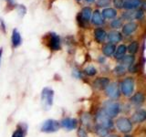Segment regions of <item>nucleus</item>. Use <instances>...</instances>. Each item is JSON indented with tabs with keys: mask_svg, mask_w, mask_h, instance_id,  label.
<instances>
[{
	"mask_svg": "<svg viewBox=\"0 0 146 137\" xmlns=\"http://www.w3.org/2000/svg\"><path fill=\"white\" fill-rule=\"evenodd\" d=\"M95 121L97 122V125L102 126L106 129H111L113 126L112 118L110 117L108 114L103 111V109H100L97 112L95 115Z\"/></svg>",
	"mask_w": 146,
	"mask_h": 137,
	"instance_id": "f257e3e1",
	"label": "nucleus"
},
{
	"mask_svg": "<svg viewBox=\"0 0 146 137\" xmlns=\"http://www.w3.org/2000/svg\"><path fill=\"white\" fill-rule=\"evenodd\" d=\"M54 99V91L50 88H44L40 94L41 105L45 110H49L53 104Z\"/></svg>",
	"mask_w": 146,
	"mask_h": 137,
	"instance_id": "f03ea898",
	"label": "nucleus"
},
{
	"mask_svg": "<svg viewBox=\"0 0 146 137\" xmlns=\"http://www.w3.org/2000/svg\"><path fill=\"white\" fill-rule=\"evenodd\" d=\"M103 111L111 118L116 117L121 112V105L114 100H107L103 104Z\"/></svg>",
	"mask_w": 146,
	"mask_h": 137,
	"instance_id": "7ed1b4c3",
	"label": "nucleus"
},
{
	"mask_svg": "<svg viewBox=\"0 0 146 137\" xmlns=\"http://www.w3.org/2000/svg\"><path fill=\"white\" fill-rule=\"evenodd\" d=\"M60 122L53 120V119H48L46 120L42 125H41L40 130L43 132H47V134H51V132H56L60 129Z\"/></svg>",
	"mask_w": 146,
	"mask_h": 137,
	"instance_id": "20e7f679",
	"label": "nucleus"
},
{
	"mask_svg": "<svg viewBox=\"0 0 146 137\" xmlns=\"http://www.w3.org/2000/svg\"><path fill=\"white\" fill-rule=\"evenodd\" d=\"M116 127L117 129L122 134H129L132 130V122L130 119L126 117H120L116 121Z\"/></svg>",
	"mask_w": 146,
	"mask_h": 137,
	"instance_id": "39448f33",
	"label": "nucleus"
},
{
	"mask_svg": "<svg viewBox=\"0 0 146 137\" xmlns=\"http://www.w3.org/2000/svg\"><path fill=\"white\" fill-rule=\"evenodd\" d=\"M133 90H134V80L132 78L128 77L122 80V82L121 83V91L123 95L129 97L133 92Z\"/></svg>",
	"mask_w": 146,
	"mask_h": 137,
	"instance_id": "423d86ee",
	"label": "nucleus"
},
{
	"mask_svg": "<svg viewBox=\"0 0 146 137\" xmlns=\"http://www.w3.org/2000/svg\"><path fill=\"white\" fill-rule=\"evenodd\" d=\"M47 42L48 47L51 50H53V51L59 50L61 48L60 38L56 33H48L47 35Z\"/></svg>",
	"mask_w": 146,
	"mask_h": 137,
	"instance_id": "0eeeda50",
	"label": "nucleus"
},
{
	"mask_svg": "<svg viewBox=\"0 0 146 137\" xmlns=\"http://www.w3.org/2000/svg\"><path fill=\"white\" fill-rule=\"evenodd\" d=\"M105 92H106V95L109 98H111L112 100H116L120 97L121 90L117 82H111V83H110L107 86V88L105 89Z\"/></svg>",
	"mask_w": 146,
	"mask_h": 137,
	"instance_id": "6e6552de",
	"label": "nucleus"
},
{
	"mask_svg": "<svg viewBox=\"0 0 146 137\" xmlns=\"http://www.w3.org/2000/svg\"><path fill=\"white\" fill-rule=\"evenodd\" d=\"M60 126L68 131L75 130L78 127V121L74 118H70V117L64 118L60 122Z\"/></svg>",
	"mask_w": 146,
	"mask_h": 137,
	"instance_id": "1a4fd4ad",
	"label": "nucleus"
},
{
	"mask_svg": "<svg viewBox=\"0 0 146 137\" xmlns=\"http://www.w3.org/2000/svg\"><path fill=\"white\" fill-rule=\"evenodd\" d=\"M110 83H111V82H110V80L108 78L102 77V78H98V79H96L94 80L93 86L98 90H105Z\"/></svg>",
	"mask_w": 146,
	"mask_h": 137,
	"instance_id": "9d476101",
	"label": "nucleus"
},
{
	"mask_svg": "<svg viewBox=\"0 0 146 137\" xmlns=\"http://www.w3.org/2000/svg\"><path fill=\"white\" fill-rule=\"evenodd\" d=\"M146 120V111L145 110H138L131 117V122L135 123H141Z\"/></svg>",
	"mask_w": 146,
	"mask_h": 137,
	"instance_id": "9b49d317",
	"label": "nucleus"
},
{
	"mask_svg": "<svg viewBox=\"0 0 146 137\" xmlns=\"http://www.w3.org/2000/svg\"><path fill=\"white\" fill-rule=\"evenodd\" d=\"M143 5V1L141 0H125L123 2V7L125 9H135L137 7H140Z\"/></svg>",
	"mask_w": 146,
	"mask_h": 137,
	"instance_id": "f8f14e48",
	"label": "nucleus"
},
{
	"mask_svg": "<svg viewBox=\"0 0 146 137\" xmlns=\"http://www.w3.org/2000/svg\"><path fill=\"white\" fill-rule=\"evenodd\" d=\"M11 42L14 48H17L21 45V42H22L21 35L19 33V31H17V29H13L12 36H11Z\"/></svg>",
	"mask_w": 146,
	"mask_h": 137,
	"instance_id": "ddd939ff",
	"label": "nucleus"
},
{
	"mask_svg": "<svg viewBox=\"0 0 146 137\" xmlns=\"http://www.w3.org/2000/svg\"><path fill=\"white\" fill-rule=\"evenodd\" d=\"M137 27H138V26H137V24L134 22L127 23V24H125L122 27V33L125 36H129L131 33H133V32L137 29Z\"/></svg>",
	"mask_w": 146,
	"mask_h": 137,
	"instance_id": "4468645a",
	"label": "nucleus"
},
{
	"mask_svg": "<svg viewBox=\"0 0 146 137\" xmlns=\"http://www.w3.org/2000/svg\"><path fill=\"white\" fill-rule=\"evenodd\" d=\"M94 38L97 40L98 43H102L103 41L107 38V33L106 31L102 29H96L94 30Z\"/></svg>",
	"mask_w": 146,
	"mask_h": 137,
	"instance_id": "2eb2a0df",
	"label": "nucleus"
},
{
	"mask_svg": "<svg viewBox=\"0 0 146 137\" xmlns=\"http://www.w3.org/2000/svg\"><path fill=\"white\" fill-rule=\"evenodd\" d=\"M107 38H108L110 42L114 44L116 42H120V41L121 40V39H122V37H121V34L120 33V32L111 31L109 34H107Z\"/></svg>",
	"mask_w": 146,
	"mask_h": 137,
	"instance_id": "dca6fc26",
	"label": "nucleus"
},
{
	"mask_svg": "<svg viewBox=\"0 0 146 137\" xmlns=\"http://www.w3.org/2000/svg\"><path fill=\"white\" fill-rule=\"evenodd\" d=\"M145 100V96L143 95V93L141 92H138L135 93L132 97L131 98V103H133L136 106H139V105H141Z\"/></svg>",
	"mask_w": 146,
	"mask_h": 137,
	"instance_id": "f3484780",
	"label": "nucleus"
},
{
	"mask_svg": "<svg viewBox=\"0 0 146 137\" xmlns=\"http://www.w3.org/2000/svg\"><path fill=\"white\" fill-rule=\"evenodd\" d=\"M91 23L96 26H100L104 23V20L102 17V14L99 10H95L92 14V17H91Z\"/></svg>",
	"mask_w": 146,
	"mask_h": 137,
	"instance_id": "a211bd4d",
	"label": "nucleus"
},
{
	"mask_svg": "<svg viewBox=\"0 0 146 137\" xmlns=\"http://www.w3.org/2000/svg\"><path fill=\"white\" fill-rule=\"evenodd\" d=\"M115 50H116V47H115V45L112 43H108L106 45H104V47L102 48V52L105 56H107V57L112 56V55L115 53Z\"/></svg>",
	"mask_w": 146,
	"mask_h": 137,
	"instance_id": "6ab92c4d",
	"label": "nucleus"
},
{
	"mask_svg": "<svg viewBox=\"0 0 146 137\" xmlns=\"http://www.w3.org/2000/svg\"><path fill=\"white\" fill-rule=\"evenodd\" d=\"M117 15V11L114 8H105L102 10V16L105 18H108V19H111V18H114Z\"/></svg>",
	"mask_w": 146,
	"mask_h": 137,
	"instance_id": "aec40b11",
	"label": "nucleus"
},
{
	"mask_svg": "<svg viewBox=\"0 0 146 137\" xmlns=\"http://www.w3.org/2000/svg\"><path fill=\"white\" fill-rule=\"evenodd\" d=\"M127 51V47L125 45H120L119 47L116 49L115 50V58L117 59H121L122 57H124L125 56V53Z\"/></svg>",
	"mask_w": 146,
	"mask_h": 137,
	"instance_id": "412c9836",
	"label": "nucleus"
},
{
	"mask_svg": "<svg viewBox=\"0 0 146 137\" xmlns=\"http://www.w3.org/2000/svg\"><path fill=\"white\" fill-rule=\"evenodd\" d=\"M134 57L132 55H129V56H124L122 57L120 61L123 64V65H127V66H131L133 65V62H134Z\"/></svg>",
	"mask_w": 146,
	"mask_h": 137,
	"instance_id": "4be33fe9",
	"label": "nucleus"
},
{
	"mask_svg": "<svg viewBox=\"0 0 146 137\" xmlns=\"http://www.w3.org/2000/svg\"><path fill=\"white\" fill-rule=\"evenodd\" d=\"M95 130H96V132H97V134L100 137H106L109 134L108 129H106V128H104L102 126H100V125L96 126Z\"/></svg>",
	"mask_w": 146,
	"mask_h": 137,
	"instance_id": "5701e85b",
	"label": "nucleus"
},
{
	"mask_svg": "<svg viewBox=\"0 0 146 137\" xmlns=\"http://www.w3.org/2000/svg\"><path fill=\"white\" fill-rule=\"evenodd\" d=\"M138 49H139L138 42H136V41H133V42H131L129 46H128L127 50L131 54H135L137 51H138Z\"/></svg>",
	"mask_w": 146,
	"mask_h": 137,
	"instance_id": "b1692460",
	"label": "nucleus"
},
{
	"mask_svg": "<svg viewBox=\"0 0 146 137\" xmlns=\"http://www.w3.org/2000/svg\"><path fill=\"white\" fill-rule=\"evenodd\" d=\"M25 134H26L25 129H23L21 126H19L17 129L15 130V132H13L11 137H25Z\"/></svg>",
	"mask_w": 146,
	"mask_h": 137,
	"instance_id": "393cba45",
	"label": "nucleus"
},
{
	"mask_svg": "<svg viewBox=\"0 0 146 137\" xmlns=\"http://www.w3.org/2000/svg\"><path fill=\"white\" fill-rule=\"evenodd\" d=\"M114 73H115L116 75L118 76H121L125 73L126 70H125V67L123 65H118L117 67H115V68H114Z\"/></svg>",
	"mask_w": 146,
	"mask_h": 137,
	"instance_id": "a878e982",
	"label": "nucleus"
},
{
	"mask_svg": "<svg viewBox=\"0 0 146 137\" xmlns=\"http://www.w3.org/2000/svg\"><path fill=\"white\" fill-rule=\"evenodd\" d=\"M84 72H85L86 75L91 77V76H94L96 73H97V70H96V68L93 66H89V67L85 68Z\"/></svg>",
	"mask_w": 146,
	"mask_h": 137,
	"instance_id": "bb28decb",
	"label": "nucleus"
},
{
	"mask_svg": "<svg viewBox=\"0 0 146 137\" xmlns=\"http://www.w3.org/2000/svg\"><path fill=\"white\" fill-rule=\"evenodd\" d=\"M111 26L112 29H119V27H121V19H114L111 21Z\"/></svg>",
	"mask_w": 146,
	"mask_h": 137,
	"instance_id": "cd10ccee",
	"label": "nucleus"
},
{
	"mask_svg": "<svg viewBox=\"0 0 146 137\" xmlns=\"http://www.w3.org/2000/svg\"><path fill=\"white\" fill-rule=\"evenodd\" d=\"M17 11H18V14L20 15V17H23L26 14L27 9L23 5H20V6H17Z\"/></svg>",
	"mask_w": 146,
	"mask_h": 137,
	"instance_id": "c85d7f7f",
	"label": "nucleus"
},
{
	"mask_svg": "<svg viewBox=\"0 0 146 137\" xmlns=\"http://www.w3.org/2000/svg\"><path fill=\"white\" fill-rule=\"evenodd\" d=\"M111 3V0H98V6L99 7H107Z\"/></svg>",
	"mask_w": 146,
	"mask_h": 137,
	"instance_id": "c756f323",
	"label": "nucleus"
},
{
	"mask_svg": "<svg viewBox=\"0 0 146 137\" xmlns=\"http://www.w3.org/2000/svg\"><path fill=\"white\" fill-rule=\"evenodd\" d=\"M123 2L124 0H113V4L117 8H122L123 7Z\"/></svg>",
	"mask_w": 146,
	"mask_h": 137,
	"instance_id": "7c9ffc66",
	"label": "nucleus"
},
{
	"mask_svg": "<svg viewBox=\"0 0 146 137\" xmlns=\"http://www.w3.org/2000/svg\"><path fill=\"white\" fill-rule=\"evenodd\" d=\"M82 122H83L84 124L86 125H88L90 124V117L89 114H85V115L82 117Z\"/></svg>",
	"mask_w": 146,
	"mask_h": 137,
	"instance_id": "2f4dec72",
	"label": "nucleus"
},
{
	"mask_svg": "<svg viewBox=\"0 0 146 137\" xmlns=\"http://www.w3.org/2000/svg\"><path fill=\"white\" fill-rule=\"evenodd\" d=\"M78 134H79V137H88L87 132H85V130L82 129V128L79 129V131H78Z\"/></svg>",
	"mask_w": 146,
	"mask_h": 137,
	"instance_id": "473e14b6",
	"label": "nucleus"
},
{
	"mask_svg": "<svg viewBox=\"0 0 146 137\" xmlns=\"http://www.w3.org/2000/svg\"><path fill=\"white\" fill-rule=\"evenodd\" d=\"M143 17V10H139V11L135 12L134 17L137 18V19H141V18Z\"/></svg>",
	"mask_w": 146,
	"mask_h": 137,
	"instance_id": "72a5a7b5",
	"label": "nucleus"
},
{
	"mask_svg": "<svg viewBox=\"0 0 146 137\" xmlns=\"http://www.w3.org/2000/svg\"><path fill=\"white\" fill-rule=\"evenodd\" d=\"M2 53H3V49H2V48H0V63H1V58H2Z\"/></svg>",
	"mask_w": 146,
	"mask_h": 137,
	"instance_id": "f704fd0d",
	"label": "nucleus"
},
{
	"mask_svg": "<svg viewBox=\"0 0 146 137\" xmlns=\"http://www.w3.org/2000/svg\"><path fill=\"white\" fill-rule=\"evenodd\" d=\"M107 137H120V136H118L116 134H111V135H108Z\"/></svg>",
	"mask_w": 146,
	"mask_h": 137,
	"instance_id": "c9c22d12",
	"label": "nucleus"
},
{
	"mask_svg": "<svg viewBox=\"0 0 146 137\" xmlns=\"http://www.w3.org/2000/svg\"><path fill=\"white\" fill-rule=\"evenodd\" d=\"M87 2H89V3H92V2H94L95 0H86Z\"/></svg>",
	"mask_w": 146,
	"mask_h": 137,
	"instance_id": "e433bc0d",
	"label": "nucleus"
},
{
	"mask_svg": "<svg viewBox=\"0 0 146 137\" xmlns=\"http://www.w3.org/2000/svg\"><path fill=\"white\" fill-rule=\"evenodd\" d=\"M125 137H131V136H130V135H126Z\"/></svg>",
	"mask_w": 146,
	"mask_h": 137,
	"instance_id": "4c0bfd02",
	"label": "nucleus"
},
{
	"mask_svg": "<svg viewBox=\"0 0 146 137\" xmlns=\"http://www.w3.org/2000/svg\"><path fill=\"white\" fill-rule=\"evenodd\" d=\"M79 1H80V0H79Z\"/></svg>",
	"mask_w": 146,
	"mask_h": 137,
	"instance_id": "58836bf2",
	"label": "nucleus"
}]
</instances>
